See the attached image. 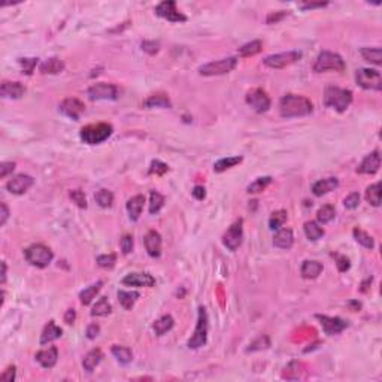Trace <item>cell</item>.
Returning <instances> with one entry per match:
<instances>
[{
    "instance_id": "obj_40",
    "label": "cell",
    "mask_w": 382,
    "mask_h": 382,
    "mask_svg": "<svg viewBox=\"0 0 382 382\" xmlns=\"http://www.w3.org/2000/svg\"><path fill=\"white\" fill-rule=\"evenodd\" d=\"M286 218H288V214L284 209H280V210H275L272 214V216L269 218V228L270 230H280L284 224H286Z\"/></svg>"
},
{
    "instance_id": "obj_62",
    "label": "cell",
    "mask_w": 382,
    "mask_h": 382,
    "mask_svg": "<svg viewBox=\"0 0 382 382\" xmlns=\"http://www.w3.org/2000/svg\"><path fill=\"white\" fill-rule=\"evenodd\" d=\"M326 4H327L326 2H324V3H322V2H320V3H303L300 8H302V9H314V8H322V6H326Z\"/></svg>"
},
{
    "instance_id": "obj_58",
    "label": "cell",
    "mask_w": 382,
    "mask_h": 382,
    "mask_svg": "<svg viewBox=\"0 0 382 382\" xmlns=\"http://www.w3.org/2000/svg\"><path fill=\"white\" fill-rule=\"evenodd\" d=\"M100 333V326L98 324H90L87 327V338L88 339H96Z\"/></svg>"
},
{
    "instance_id": "obj_60",
    "label": "cell",
    "mask_w": 382,
    "mask_h": 382,
    "mask_svg": "<svg viewBox=\"0 0 382 382\" xmlns=\"http://www.w3.org/2000/svg\"><path fill=\"white\" fill-rule=\"evenodd\" d=\"M0 210H2V220H0V226H4L6 221H8V216H9V209L6 206V203H0Z\"/></svg>"
},
{
    "instance_id": "obj_45",
    "label": "cell",
    "mask_w": 382,
    "mask_h": 382,
    "mask_svg": "<svg viewBox=\"0 0 382 382\" xmlns=\"http://www.w3.org/2000/svg\"><path fill=\"white\" fill-rule=\"evenodd\" d=\"M96 202L100 208H110L114 203V194L109 190H98L94 196Z\"/></svg>"
},
{
    "instance_id": "obj_48",
    "label": "cell",
    "mask_w": 382,
    "mask_h": 382,
    "mask_svg": "<svg viewBox=\"0 0 382 382\" xmlns=\"http://www.w3.org/2000/svg\"><path fill=\"white\" fill-rule=\"evenodd\" d=\"M169 170V166L160 160H154L150 168V175H164Z\"/></svg>"
},
{
    "instance_id": "obj_54",
    "label": "cell",
    "mask_w": 382,
    "mask_h": 382,
    "mask_svg": "<svg viewBox=\"0 0 382 382\" xmlns=\"http://www.w3.org/2000/svg\"><path fill=\"white\" fill-rule=\"evenodd\" d=\"M158 48H160V45H158V42H154V40H144L142 42V50L144 51H146L148 54H156L157 51H158Z\"/></svg>"
},
{
    "instance_id": "obj_49",
    "label": "cell",
    "mask_w": 382,
    "mask_h": 382,
    "mask_svg": "<svg viewBox=\"0 0 382 382\" xmlns=\"http://www.w3.org/2000/svg\"><path fill=\"white\" fill-rule=\"evenodd\" d=\"M38 60L39 58H20V64L22 68V72L26 75H32L34 68H36V64H38Z\"/></svg>"
},
{
    "instance_id": "obj_24",
    "label": "cell",
    "mask_w": 382,
    "mask_h": 382,
    "mask_svg": "<svg viewBox=\"0 0 382 382\" xmlns=\"http://www.w3.org/2000/svg\"><path fill=\"white\" fill-rule=\"evenodd\" d=\"M322 263L316 260H304L300 269V274L304 280H315L321 275L322 272Z\"/></svg>"
},
{
    "instance_id": "obj_13",
    "label": "cell",
    "mask_w": 382,
    "mask_h": 382,
    "mask_svg": "<svg viewBox=\"0 0 382 382\" xmlns=\"http://www.w3.org/2000/svg\"><path fill=\"white\" fill-rule=\"evenodd\" d=\"M246 103L258 114L268 112L270 108V97L268 96L266 92H263L262 88H254L251 92H248L246 94Z\"/></svg>"
},
{
    "instance_id": "obj_23",
    "label": "cell",
    "mask_w": 382,
    "mask_h": 382,
    "mask_svg": "<svg viewBox=\"0 0 382 382\" xmlns=\"http://www.w3.org/2000/svg\"><path fill=\"white\" fill-rule=\"evenodd\" d=\"M144 203H145V196L142 194H138L134 197H132L128 202H127V212H128V218L132 221H138L139 216L142 215V210H144Z\"/></svg>"
},
{
    "instance_id": "obj_52",
    "label": "cell",
    "mask_w": 382,
    "mask_h": 382,
    "mask_svg": "<svg viewBox=\"0 0 382 382\" xmlns=\"http://www.w3.org/2000/svg\"><path fill=\"white\" fill-rule=\"evenodd\" d=\"M120 246H121L122 254H126V256L130 254V252L133 251V236L124 234L122 239H121V242H120Z\"/></svg>"
},
{
    "instance_id": "obj_32",
    "label": "cell",
    "mask_w": 382,
    "mask_h": 382,
    "mask_svg": "<svg viewBox=\"0 0 382 382\" xmlns=\"http://www.w3.org/2000/svg\"><path fill=\"white\" fill-rule=\"evenodd\" d=\"M140 294L138 291H122V290L118 291V300L126 310H132V308L134 306Z\"/></svg>"
},
{
    "instance_id": "obj_33",
    "label": "cell",
    "mask_w": 382,
    "mask_h": 382,
    "mask_svg": "<svg viewBox=\"0 0 382 382\" xmlns=\"http://www.w3.org/2000/svg\"><path fill=\"white\" fill-rule=\"evenodd\" d=\"M102 286H103V282H102V281H98V282H96V284H93V286H87L86 290H82V291L80 292L81 303H82L84 306L90 304V303H92V302L96 298V296L98 294V291L102 290Z\"/></svg>"
},
{
    "instance_id": "obj_53",
    "label": "cell",
    "mask_w": 382,
    "mask_h": 382,
    "mask_svg": "<svg viewBox=\"0 0 382 382\" xmlns=\"http://www.w3.org/2000/svg\"><path fill=\"white\" fill-rule=\"evenodd\" d=\"M334 258H336V264H338V269L339 272H346L350 269V260L345 257V256H339V254H332Z\"/></svg>"
},
{
    "instance_id": "obj_41",
    "label": "cell",
    "mask_w": 382,
    "mask_h": 382,
    "mask_svg": "<svg viewBox=\"0 0 382 382\" xmlns=\"http://www.w3.org/2000/svg\"><path fill=\"white\" fill-rule=\"evenodd\" d=\"M366 200L372 204V206H380L381 204V184H372L368 187L366 190Z\"/></svg>"
},
{
    "instance_id": "obj_30",
    "label": "cell",
    "mask_w": 382,
    "mask_h": 382,
    "mask_svg": "<svg viewBox=\"0 0 382 382\" xmlns=\"http://www.w3.org/2000/svg\"><path fill=\"white\" fill-rule=\"evenodd\" d=\"M360 52H362V56L366 62H369L372 64H376V66L382 64V50L380 46H374V48L364 46V48L360 50Z\"/></svg>"
},
{
    "instance_id": "obj_46",
    "label": "cell",
    "mask_w": 382,
    "mask_h": 382,
    "mask_svg": "<svg viewBox=\"0 0 382 382\" xmlns=\"http://www.w3.org/2000/svg\"><path fill=\"white\" fill-rule=\"evenodd\" d=\"M116 262V256L115 254H104V256H98L97 257V264L103 269H110L115 266Z\"/></svg>"
},
{
    "instance_id": "obj_43",
    "label": "cell",
    "mask_w": 382,
    "mask_h": 382,
    "mask_svg": "<svg viewBox=\"0 0 382 382\" xmlns=\"http://www.w3.org/2000/svg\"><path fill=\"white\" fill-rule=\"evenodd\" d=\"M164 206V196L160 194L158 191H151L150 194V214L156 215L160 212V209Z\"/></svg>"
},
{
    "instance_id": "obj_39",
    "label": "cell",
    "mask_w": 382,
    "mask_h": 382,
    "mask_svg": "<svg viewBox=\"0 0 382 382\" xmlns=\"http://www.w3.org/2000/svg\"><path fill=\"white\" fill-rule=\"evenodd\" d=\"M334 216H336V210L332 204H324L316 212V220L320 224H328L330 221L334 220Z\"/></svg>"
},
{
    "instance_id": "obj_36",
    "label": "cell",
    "mask_w": 382,
    "mask_h": 382,
    "mask_svg": "<svg viewBox=\"0 0 382 382\" xmlns=\"http://www.w3.org/2000/svg\"><path fill=\"white\" fill-rule=\"evenodd\" d=\"M242 160H244V158H242L240 156L221 158V160H218V162L214 164V170H215L216 174H221V172H224V170H227V169H230V168H234L236 164L242 163Z\"/></svg>"
},
{
    "instance_id": "obj_55",
    "label": "cell",
    "mask_w": 382,
    "mask_h": 382,
    "mask_svg": "<svg viewBox=\"0 0 382 382\" xmlns=\"http://www.w3.org/2000/svg\"><path fill=\"white\" fill-rule=\"evenodd\" d=\"M15 169V163L14 162H3L0 164V178H6L9 174H12Z\"/></svg>"
},
{
    "instance_id": "obj_25",
    "label": "cell",
    "mask_w": 382,
    "mask_h": 382,
    "mask_svg": "<svg viewBox=\"0 0 382 382\" xmlns=\"http://www.w3.org/2000/svg\"><path fill=\"white\" fill-rule=\"evenodd\" d=\"M62 334H63V330L56 324L54 320H51V321H48V324L45 326V328L40 334V345H46V344L62 338Z\"/></svg>"
},
{
    "instance_id": "obj_21",
    "label": "cell",
    "mask_w": 382,
    "mask_h": 382,
    "mask_svg": "<svg viewBox=\"0 0 382 382\" xmlns=\"http://www.w3.org/2000/svg\"><path fill=\"white\" fill-rule=\"evenodd\" d=\"M26 93V87L21 82L16 81H3L2 82V88H0V94L3 98H20Z\"/></svg>"
},
{
    "instance_id": "obj_14",
    "label": "cell",
    "mask_w": 382,
    "mask_h": 382,
    "mask_svg": "<svg viewBox=\"0 0 382 382\" xmlns=\"http://www.w3.org/2000/svg\"><path fill=\"white\" fill-rule=\"evenodd\" d=\"M316 320L320 321L322 330L328 336H333V334H339L342 333L346 327H348V322L339 316H327V315H316Z\"/></svg>"
},
{
    "instance_id": "obj_47",
    "label": "cell",
    "mask_w": 382,
    "mask_h": 382,
    "mask_svg": "<svg viewBox=\"0 0 382 382\" xmlns=\"http://www.w3.org/2000/svg\"><path fill=\"white\" fill-rule=\"evenodd\" d=\"M69 196H70V198L74 200V203H75L78 208H81V209H86V208H87V197H86L84 191L72 190L69 192Z\"/></svg>"
},
{
    "instance_id": "obj_27",
    "label": "cell",
    "mask_w": 382,
    "mask_h": 382,
    "mask_svg": "<svg viewBox=\"0 0 382 382\" xmlns=\"http://www.w3.org/2000/svg\"><path fill=\"white\" fill-rule=\"evenodd\" d=\"M39 70L44 75H57L64 70V63L57 57H51L40 64Z\"/></svg>"
},
{
    "instance_id": "obj_16",
    "label": "cell",
    "mask_w": 382,
    "mask_h": 382,
    "mask_svg": "<svg viewBox=\"0 0 382 382\" xmlns=\"http://www.w3.org/2000/svg\"><path fill=\"white\" fill-rule=\"evenodd\" d=\"M33 184H34V180L32 176L21 174V175H16L12 180H9V182L6 184V188L12 194L21 196V194H24V192L30 190L33 187Z\"/></svg>"
},
{
    "instance_id": "obj_4",
    "label": "cell",
    "mask_w": 382,
    "mask_h": 382,
    "mask_svg": "<svg viewBox=\"0 0 382 382\" xmlns=\"http://www.w3.org/2000/svg\"><path fill=\"white\" fill-rule=\"evenodd\" d=\"M24 257H26L27 263H30L32 266L44 269L52 262L54 254L48 246H45L42 244H34V245H30L24 251Z\"/></svg>"
},
{
    "instance_id": "obj_61",
    "label": "cell",
    "mask_w": 382,
    "mask_h": 382,
    "mask_svg": "<svg viewBox=\"0 0 382 382\" xmlns=\"http://www.w3.org/2000/svg\"><path fill=\"white\" fill-rule=\"evenodd\" d=\"M75 318H76L75 309H68L66 314H64V322H66V324H74Z\"/></svg>"
},
{
    "instance_id": "obj_56",
    "label": "cell",
    "mask_w": 382,
    "mask_h": 382,
    "mask_svg": "<svg viewBox=\"0 0 382 382\" xmlns=\"http://www.w3.org/2000/svg\"><path fill=\"white\" fill-rule=\"evenodd\" d=\"M286 15H288V10H280V12H272V14H269V16H268V20H266V22L268 24H276V22H280L282 18H286Z\"/></svg>"
},
{
    "instance_id": "obj_26",
    "label": "cell",
    "mask_w": 382,
    "mask_h": 382,
    "mask_svg": "<svg viewBox=\"0 0 382 382\" xmlns=\"http://www.w3.org/2000/svg\"><path fill=\"white\" fill-rule=\"evenodd\" d=\"M339 187V181L338 178H326V180H320L318 182H315L312 186V192L320 197V196H324L330 191L336 190Z\"/></svg>"
},
{
    "instance_id": "obj_12",
    "label": "cell",
    "mask_w": 382,
    "mask_h": 382,
    "mask_svg": "<svg viewBox=\"0 0 382 382\" xmlns=\"http://www.w3.org/2000/svg\"><path fill=\"white\" fill-rule=\"evenodd\" d=\"M120 96L118 87L114 84L98 82L88 88V97L92 100H116Z\"/></svg>"
},
{
    "instance_id": "obj_63",
    "label": "cell",
    "mask_w": 382,
    "mask_h": 382,
    "mask_svg": "<svg viewBox=\"0 0 382 382\" xmlns=\"http://www.w3.org/2000/svg\"><path fill=\"white\" fill-rule=\"evenodd\" d=\"M2 269H3L2 270V284H4L6 282V263L4 262L2 263Z\"/></svg>"
},
{
    "instance_id": "obj_31",
    "label": "cell",
    "mask_w": 382,
    "mask_h": 382,
    "mask_svg": "<svg viewBox=\"0 0 382 382\" xmlns=\"http://www.w3.org/2000/svg\"><path fill=\"white\" fill-rule=\"evenodd\" d=\"M112 356L121 363V364H128L132 360H133V352L130 348L127 346H122V345H114L112 350H110Z\"/></svg>"
},
{
    "instance_id": "obj_6",
    "label": "cell",
    "mask_w": 382,
    "mask_h": 382,
    "mask_svg": "<svg viewBox=\"0 0 382 382\" xmlns=\"http://www.w3.org/2000/svg\"><path fill=\"white\" fill-rule=\"evenodd\" d=\"M238 66V58L236 57H227L221 60H215L210 63H206L198 68V74L203 76H218V75H226L230 74L234 68Z\"/></svg>"
},
{
    "instance_id": "obj_57",
    "label": "cell",
    "mask_w": 382,
    "mask_h": 382,
    "mask_svg": "<svg viewBox=\"0 0 382 382\" xmlns=\"http://www.w3.org/2000/svg\"><path fill=\"white\" fill-rule=\"evenodd\" d=\"M15 370H16V368L15 366H9L3 374H2V376H0V381L2 382H12L15 380Z\"/></svg>"
},
{
    "instance_id": "obj_11",
    "label": "cell",
    "mask_w": 382,
    "mask_h": 382,
    "mask_svg": "<svg viewBox=\"0 0 382 382\" xmlns=\"http://www.w3.org/2000/svg\"><path fill=\"white\" fill-rule=\"evenodd\" d=\"M156 14L170 22H184L187 21V16L178 10L176 8V3L174 0H166V2H162L156 6Z\"/></svg>"
},
{
    "instance_id": "obj_18",
    "label": "cell",
    "mask_w": 382,
    "mask_h": 382,
    "mask_svg": "<svg viewBox=\"0 0 382 382\" xmlns=\"http://www.w3.org/2000/svg\"><path fill=\"white\" fill-rule=\"evenodd\" d=\"M381 168V156L380 151H374L372 154L366 156L360 166L357 168V172L362 175H374L380 170Z\"/></svg>"
},
{
    "instance_id": "obj_7",
    "label": "cell",
    "mask_w": 382,
    "mask_h": 382,
    "mask_svg": "<svg viewBox=\"0 0 382 382\" xmlns=\"http://www.w3.org/2000/svg\"><path fill=\"white\" fill-rule=\"evenodd\" d=\"M208 328H209L208 314H206V309L203 306H200L198 308V316H197V326H196V330H194L191 339L188 340V348L190 350H198V348L206 345Z\"/></svg>"
},
{
    "instance_id": "obj_50",
    "label": "cell",
    "mask_w": 382,
    "mask_h": 382,
    "mask_svg": "<svg viewBox=\"0 0 382 382\" xmlns=\"http://www.w3.org/2000/svg\"><path fill=\"white\" fill-rule=\"evenodd\" d=\"M344 204H345L346 209H356V208H358V204H360V194L356 192V191L351 192L350 196L345 197Z\"/></svg>"
},
{
    "instance_id": "obj_8",
    "label": "cell",
    "mask_w": 382,
    "mask_h": 382,
    "mask_svg": "<svg viewBox=\"0 0 382 382\" xmlns=\"http://www.w3.org/2000/svg\"><path fill=\"white\" fill-rule=\"evenodd\" d=\"M356 81L364 90H374V92L382 90L381 74L375 69H358L356 72Z\"/></svg>"
},
{
    "instance_id": "obj_9",
    "label": "cell",
    "mask_w": 382,
    "mask_h": 382,
    "mask_svg": "<svg viewBox=\"0 0 382 382\" xmlns=\"http://www.w3.org/2000/svg\"><path fill=\"white\" fill-rule=\"evenodd\" d=\"M242 239H244V220H238L224 233L222 244L227 250L236 251L242 245Z\"/></svg>"
},
{
    "instance_id": "obj_5",
    "label": "cell",
    "mask_w": 382,
    "mask_h": 382,
    "mask_svg": "<svg viewBox=\"0 0 382 382\" xmlns=\"http://www.w3.org/2000/svg\"><path fill=\"white\" fill-rule=\"evenodd\" d=\"M327 70L344 72L345 70L344 58L339 54H336V52H330V51L320 52V56L316 57L315 64H314V72L322 74V72H327Z\"/></svg>"
},
{
    "instance_id": "obj_15",
    "label": "cell",
    "mask_w": 382,
    "mask_h": 382,
    "mask_svg": "<svg viewBox=\"0 0 382 382\" xmlns=\"http://www.w3.org/2000/svg\"><path fill=\"white\" fill-rule=\"evenodd\" d=\"M60 110H62L66 116H69V118L78 121V120L81 118V115L86 112V104H84L81 100L75 98V97H69V98H64V100L60 103Z\"/></svg>"
},
{
    "instance_id": "obj_20",
    "label": "cell",
    "mask_w": 382,
    "mask_h": 382,
    "mask_svg": "<svg viewBox=\"0 0 382 382\" xmlns=\"http://www.w3.org/2000/svg\"><path fill=\"white\" fill-rule=\"evenodd\" d=\"M122 286H154L156 278L150 274H128L122 278Z\"/></svg>"
},
{
    "instance_id": "obj_2",
    "label": "cell",
    "mask_w": 382,
    "mask_h": 382,
    "mask_svg": "<svg viewBox=\"0 0 382 382\" xmlns=\"http://www.w3.org/2000/svg\"><path fill=\"white\" fill-rule=\"evenodd\" d=\"M352 103V92L339 87H327L324 92V104L338 112H345Z\"/></svg>"
},
{
    "instance_id": "obj_3",
    "label": "cell",
    "mask_w": 382,
    "mask_h": 382,
    "mask_svg": "<svg viewBox=\"0 0 382 382\" xmlns=\"http://www.w3.org/2000/svg\"><path fill=\"white\" fill-rule=\"evenodd\" d=\"M114 133V127L108 122H98V124H88L81 128V140L87 145H98L110 138Z\"/></svg>"
},
{
    "instance_id": "obj_51",
    "label": "cell",
    "mask_w": 382,
    "mask_h": 382,
    "mask_svg": "<svg viewBox=\"0 0 382 382\" xmlns=\"http://www.w3.org/2000/svg\"><path fill=\"white\" fill-rule=\"evenodd\" d=\"M269 339L266 338V336H260L257 340H254L251 345H250V348H248V351H260V350H266V348H269Z\"/></svg>"
},
{
    "instance_id": "obj_22",
    "label": "cell",
    "mask_w": 382,
    "mask_h": 382,
    "mask_svg": "<svg viewBox=\"0 0 382 382\" xmlns=\"http://www.w3.org/2000/svg\"><path fill=\"white\" fill-rule=\"evenodd\" d=\"M294 244V234L291 228H280L274 236V245L280 250H290Z\"/></svg>"
},
{
    "instance_id": "obj_34",
    "label": "cell",
    "mask_w": 382,
    "mask_h": 382,
    "mask_svg": "<svg viewBox=\"0 0 382 382\" xmlns=\"http://www.w3.org/2000/svg\"><path fill=\"white\" fill-rule=\"evenodd\" d=\"M304 234H306V238L309 239V240H318V239H321L322 236H324V228L322 227H320V224L318 222H315V221H308V222H304Z\"/></svg>"
},
{
    "instance_id": "obj_28",
    "label": "cell",
    "mask_w": 382,
    "mask_h": 382,
    "mask_svg": "<svg viewBox=\"0 0 382 382\" xmlns=\"http://www.w3.org/2000/svg\"><path fill=\"white\" fill-rule=\"evenodd\" d=\"M102 358H103V352H102L98 348L92 350V351L84 357V360H82V368H84V370H87V372L92 374L96 368L100 364Z\"/></svg>"
},
{
    "instance_id": "obj_19",
    "label": "cell",
    "mask_w": 382,
    "mask_h": 382,
    "mask_svg": "<svg viewBox=\"0 0 382 382\" xmlns=\"http://www.w3.org/2000/svg\"><path fill=\"white\" fill-rule=\"evenodd\" d=\"M34 358L42 368L52 369L58 360V350H57V346H50L46 350H40L39 352H36Z\"/></svg>"
},
{
    "instance_id": "obj_1",
    "label": "cell",
    "mask_w": 382,
    "mask_h": 382,
    "mask_svg": "<svg viewBox=\"0 0 382 382\" xmlns=\"http://www.w3.org/2000/svg\"><path fill=\"white\" fill-rule=\"evenodd\" d=\"M312 112H314V104L304 96L286 94L280 102V114L284 118L306 116Z\"/></svg>"
},
{
    "instance_id": "obj_17",
    "label": "cell",
    "mask_w": 382,
    "mask_h": 382,
    "mask_svg": "<svg viewBox=\"0 0 382 382\" xmlns=\"http://www.w3.org/2000/svg\"><path fill=\"white\" fill-rule=\"evenodd\" d=\"M144 244H145V250L150 257L158 258L162 256V236L158 232L150 230L144 238Z\"/></svg>"
},
{
    "instance_id": "obj_42",
    "label": "cell",
    "mask_w": 382,
    "mask_h": 382,
    "mask_svg": "<svg viewBox=\"0 0 382 382\" xmlns=\"http://www.w3.org/2000/svg\"><path fill=\"white\" fill-rule=\"evenodd\" d=\"M270 184H272V178H270V176H262V178H257L254 182H251V184L248 186L246 191H248L250 194H258V192L266 190Z\"/></svg>"
},
{
    "instance_id": "obj_10",
    "label": "cell",
    "mask_w": 382,
    "mask_h": 382,
    "mask_svg": "<svg viewBox=\"0 0 382 382\" xmlns=\"http://www.w3.org/2000/svg\"><path fill=\"white\" fill-rule=\"evenodd\" d=\"M300 58H302V52L300 51H288V52L269 56V57H266L263 60V63L268 68H270V69H282V68H286V66L296 63Z\"/></svg>"
},
{
    "instance_id": "obj_44",
    "label": "cell",
    "mask_w": 382,
    "mask_h": 382,
    "mask_svg": "<svg viewBox=\"0 0 382 382\" xmlns=\"http://www.w3.org/2000/svg\"><path fill=\"white\" fill-rule=\"evenodd\" d=\"M352 234H354L356 240H357L360 245H363L364 248L372 250V248L375 246V240H374V238H372L370 234H368L364 230H362V228H354Z\"/></svg>"
},
{
    "instance_id": "obj_29",
    "label": "cell",
    "mask_w": 382,
    "mask_h": 382,
    "mask_svg": "<svg viewBox=\"0 0 382 382\" xmlns=\"http://www.w3.org/2000/svg\"><path fill=\"white\" fill-rule=\"evenodd\" d=\"M175 321L170 315H163L162 318H158L154 324H152V330L157 336H163L166 334L169 330H172Z\"/></svg>"
},
{
    "instance_id": "obj_38",
    "label": "cell",
    "mask_w": 382,
    "mask_h": 382,
    "mask_svg": "<svg viewBox=\"0 0 382 382\" xmlns=\"http://www.w3.org/2000/svg\"><path fill=\"white\" fill-rule=\"evenodd\" d=\"M110 312H112V306H110V303H109V300L106 297H100L96 302L93 309H92V315L93 316H106Z\"/></svg>"
},
{
    "instance_id": "obj_35",
    "label": "cell",
    "mask_w": 382,
    "mask_h": 382,
    "mask_svg": "<svg viewBox=\"0 0 382 382\" xmlns=\"http://www.w3.org/2000/svg\"><path fill=\"white\" fill-rule=\"evenodd\" d=\"M145 108H170L172 103L169 100V97L164 94H154L150 96L145 102H144Z\"/></svg>"
},
{
    "instance_id": "obj_59",
    "label": "cell",
    "mask_w": 382,
    "mask_h": 382,
    "mask_svg": "<svg viewBox=\"0 0 382 382\" xmlns=\"http://www.w3.org/2000/svg\"><path fill=\"white\" fill-rule=\"evenodd\" d=\"M191 192H192V196H194L197 200H203V198L206 197V190H204L203 186H196Z\"/></svg>"
},
{
    "instance_id": "obj_37",
    "label": "cell",
    "mask_w": 382,
    "mask_h": 382,
    "mask_svg": "<svg viewBox=\"0 0 382 382\" xmlns=\"http://www.w3.org/2000/svg\"><path fill=\"white\" fill-rule=\"evenodd\" d=\"M263 48V44L262 40H252V42H248L245 45H242L239 50H238V54L240 57H251V56H256L262 51Z\"/></svg>"
}]
</instances>
